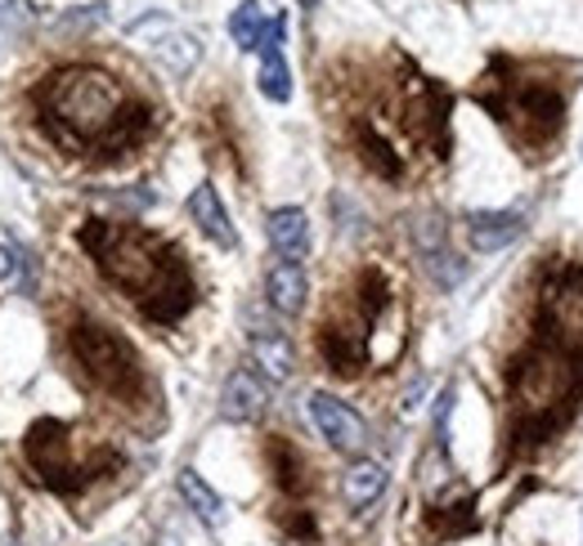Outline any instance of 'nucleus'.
<instances>
[{
  "instance_id": "3",
  "label": "nucleus",
  "mask_w": 583,
  "mask_h": 546,
  "mask_svg": "<svg viewBox=\"0 0 583 546\" xmlns=\"http://www.w3.org/2000/svg\"><path fill=\"white\" fill-rule=\"evenodd\" d=\"M583 394V354H565L548 340H535L530 354L511 368V403L521 417V435H548L570 403Z\"/></svg>"
},
{
  "instance_id": "13",
  "label": "nucleus",
  "mask_w": 583,
  "mask_h": 546,
  "mask_svg": "<svg viewBox=\"0 0 583 546\" xmlns=\"http://www.w3.org/2000/svg\"><path fill=\"white\" fill-rule=\"evenodd\" d=\"M251 363L270 381H288L296 372V350L279 327H251Z\"/></svg>"
},
{
  "instance_id": "18",
  "label": "nucleus",
  "mask_w": 583,
  "mask_h": 546,
  "mask_svg": "<svg viewBox=\"0 0 583 546\" xmlns=\"http://www.w3.org/2000/svg\"><path fill=\"white\" fill-rule=\"evenodd\" d=\"M0 283H14L19 296H36L41 260L23 242H0Z\"/></svg>"
},
{
  "instance_id": "2",
  "label": "nucleus",
  "mask_w": 583,
  "mask_h": 546,
  "mask_svg": "<svg viewBox=\"0 0 583 546\" xmlns=\"http://www.w3.org/2000/svg\"><path fill=\"white\" fill-rule=\"evenodd\" d=\"M77 242L95 260V269L104 279L140 305V314L149 323L171 327L193 309V301H198V287H193V273H188L184 255L166 238H158L140 225L86 220L77 229Z\"/></svg>"
},
{
  "instance_id": "16",
  "label": "nucleus",
  "mask_w": 583,
  "mask_h": 546,
  "mask_svg": "<svg viewBox=\"0 0 583 546\" xmlns=\"http://www.w3.org/2000/svg\"><path fill=\"white\" fill-rule=\"evenodd\" d=\"M175 489H180V498H184V506L193 511V515H198L207 528H216L220 520H225V498L203 480V474L198 470H193V466H184L180 474H175Z\"/></svg>"
},
{
  "instance_id": "20",
  "label": "nucleus",
  "mask_w": 583,
  "mask_h": 546,
  "mask_svg": "<svg viewBox=\"0 0 583 546\" xmlns=\"http://www.w3.org/2000/svg\"><path fill=\"white\" fill-rule=\"evenodd\" d=\"M266 10H261V0H242V6L229 14V36H234V45L238 50H256L261 45V36H266Z\"/></svg>"
},
{
  "instance_id": "17",
  "label": "nucleus",
  "mask_w": 583,
  "mask_h": 546,
  "mask_svg": "<svg viewBox=\"0 0 583 546\" xmlns=\"http://www.w3.org/2000/svg\"><path fill=\"white\" fill-rule=\"evenodd\" d=\"M355 149L381 179H400L404 175V157L391 149V140H386L373 121H355Z\"/></svg>"
},
{
  "instance_id": "1",
  "label": "nucleus",
  "mask_w": 583,
  "mask_h": 546,
  "mask_svg": "<svg viewBox=\"0 0 583 546\" xmlns=\"http://www.w3.org/2000/svg\"><path fill=\"white\" fill-rule=\"evenodd\" d=\"M32 103L50 130V140L68 153L117 157L126 149H136L153 125V108L136 99L112 73L90 63L54 67L32 90Z\"/></svg>"
},
{
  "instance_id": "10",
  "label": "nucleus",
  "mask_w": 583,
  "mask_h": 546,
  "mask_svg": "<svg viewBox=\"0 0 583 546\" xmlns=\"http://www.w3.org/2000/svg\"><path fill=\"white\" fill-rule=\"evenodd\" d=\"M188 216H193V225L203 229V238H212L216 247H225V251H234L238 247V229H234V220H229V211H225V201H220V193H216V184H198L188 193Z\"/></svg>"
},
{
  "instance_id": "19",
  "label": "nucleus",
  "mask_w": 583,
  "mask_h": 546,
  "mask_svg": "<svg viewBox=\"0 0 583 546\" xmlns=\"http://www.w3.org/2000/svg\"><path fill=\"white\" fill-rule=\"evenodd\" d=\"M153 54H158V63L166 67L171 77H188L193 67H198V58H203V45H198V36L166 28V32L153 41Z\"/></svg>"
},
{
  "instance_id": "9",
  "label": "nucleus",
  "mask_w": 583,
  "mask_h": 546,
  "mask_svg": "<svg viewBox=\"0 0 583 546\" xmlns=\"http://www.w3.org/2000/svg\"><path fill=\"white\" fill-rule=\"evenodd\" d=\"M220 413H225V422H234V426L261 422V417L270 413V385L256 376L251 368L229 372V381H225V390H220Z\"/></svg>"
},
{
  "instance_id": "11",
  "label": "nucleus",
  "mask_w": 583,
  "mask_h": 546,
  "mask_svg": "<svg viewBox=\"0 0 583 546\" xmlns=\"http://www.w3.org/2000/svg\"><path fill=\"white\" fill-rule=\"evenodd\" d=\"M266 301H270V309L283 314V318H296V314L305 309V301H310V279H305L301 260H279V264H270V273H266Z\"/></svg>"
},
{
  "instance_id": "21",
  "label": "nucleus",
  "mask_w": 583,
  "mask_h": 546,
  "mask_svg": "<svg viewBox=\"0 0 583 546\" xmlns=\"http://www.w3.org/2000/svg\"><path fill=\"white\" fill-rule=\"evenodd\" d=\"M270 461H274V480H279V489L301 493V484H305V461H301V452H296L288 439H274V444H270Z\"/></svg>"
},
{
  "instance_id": "4",
  "label": "nucleus",
  "mask_w": 583,
  "mask_h": 546,
  "mask_svg": "<svg viewBox=\"0 0 583 546\" xmlns=\"http://www.w3.org/2000/svg\"><path fill=\"white\" fill-rule=\"evenodd\" d=\"M68 350L95 390H104L112 398H136L144 390V363L117 327H108L99 318H77L68 327Z\"/></svg>"
},
{
  "instance_id": "6",
  "label": "nucleus",
  "mask_w": 583,
  "mask_h": 546,
  "mask_svg": "<svg viewBox=\"0 0 583 546\" xmlns=\"http://www.w3.org/2000/svg\"><path fill=\"white\" fill-rule=\"evenodd\" d=\"M481 103L516 134L521 144H548L557 140V130L565 121V95L552 81H535V77H498L494 95L481 90Z\"/></svg>"
},
{
  "instance_id": "24",
  "label": "nucleus",
  "mask_w": 583,
  "mask_h": 546,
  "mask_svg": "<svg viewBox=\"0 0 583 546\" xmlns=\"http://www.w3.org/2000/svg\"><path fill=\"white\" fill-rule=\"evenodd\" d=\"M319 6V0H301V10H314Z\"/></svg>"
},
{
  "instance_id": "7",
  "label": "nucleus",
  "mask_w": 583,
  "mask_h": 546,
  "mask_svg": "<svg viewBox=\"0 0 583 546\" xmlns=\"http://www.w3.org/2000/svg\"><path fill=\"white\" fill-rule=\"evenodd\" d=\"M539 340L583 354V269L561 264L548 273V283L539 292Z\"/></svg>"
},
{
  "instance_id": "5",
  "label": "nucleus",
  "mask_w": 583,
  "mask_h": 546,
  "mask_svg": "<svg viewBox=\"0 0 583 546\" xmlns=\"http://www.w3.org/2000/svg\"><path fill=\"white\" fill-rule=\"evenodd\" d=\"M23 457H28V466L36 470L41 484H50L54 493H68V498H73L77 489H86L95 474H104V470L117 466V452H108V448L82 457V452H77L73 426H68V422H54V417H41V422L28 426V435H23Z\"/></svg>"
},
{
  "instance_id": "15",
  "label": "nucleus",
  "mask_w": 583,
  "mask_h": 546,
  "mask_svg": "<svg viewBox=\"0 0 583 546\" xmlns=\"http://www.w3.org/2000/svg\"><path fill=\"white\" fill-rule=\"evenodd\" d=\"M266 238L283 260H301L310 251V216L301 207H274L266 216Z\"/></svg>"
},
{
  "instance_id": "12",
  "label": "nucleus",
  "mask_w": 583,
  "mask_h": 546,
  "mask_svg": "<svg viewBox=\"0 0 583 546\" xmlns=\"http://www.w3.org/2000/svg\"><path fill=\"white\" fill-rule=\"evenodd\" d=\"M521 233H526L521 211H472V216H467V238H472V247H476L481 255L511 247Z\"/></svg>"
},
{
  "instance_id": "8",
  "label": "nucleus",
  "mask_w": 583,
  "mask_h": 546,
  "mask_svg": "<svg viewBox=\"0 0 583 546\" xmlns=\"http://www.w3.org/2000/svg\"><path fill=\"white\" fill-rule=\"evenodd\" d=\"M310 422H314V430L328 439L337 452H359V448L368 444L364 417L355 413L346 398H337V394H328V390H314V394H310Z\"/></svg>"
},
{
  "instance_id": "23",
  "label": "nucleus",
  "mask_w": 583,
  "mask_h": 546,
  "mask_svg": "<svg viewBox=\"0 0 583 546\" xmlns=\"http://www.w3.org/2000/svg\"><path fill=\"white\" fill-rule=\"evenodd\" d=\"M99 23H108V6L95 0V6H82V10H68L58 19V32H95Z\"/></svg>"
},
{
  "instance_id": "14",
  "label": "nucleus",
  "mask_w": 583,
  "mask_h": 546,
  "mask_svg": "<svg viewBox=\"0 0 583 546\" xmlns=\"http://www.w3.org/2000/svg\"><path fill=\"white\" fill-rule=\"evenodd\" d=\"M386 484H391V470H386L381 461H373V457H355L342 474V498H346V506L368 511L386 493Z\"/></svg>"
},
{
  "instance_id": "22",
  "label": "nucleus",
  "mask_w": 583,
  "mask_h": 546,
  "mask_svg": "<svg viewBox=\"0 0 583 546\" xmlns=\"http://www.w3.org/2000/svg\"><path fill=\"white\" fill-rule=\"evenodd\" d=\"M36 6L32 0H0V32L6 36H28L36 28Z\"/></svg>"
}]
</instances>
